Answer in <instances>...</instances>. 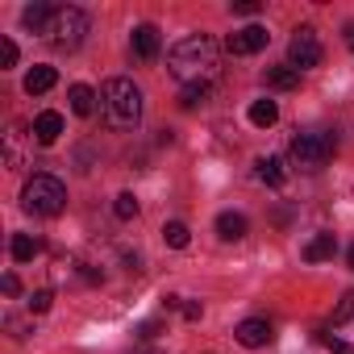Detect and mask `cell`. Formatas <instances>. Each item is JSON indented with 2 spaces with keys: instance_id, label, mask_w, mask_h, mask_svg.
Listing matches in <instances>:
<instances>
[{
  "instance_id": "obj_1",
  "label": "cell",
  "mask_w": 354,
  "mask_h": 354,
  "mask_svg": "<svg viewBox=\"0 0 354 354\" xmlns=\"http://www.w3.org/2000/svg\"><path fill=\"white\" fill-rule=\"evenodd\" d=\"M167 67H171L175 80H184V88L188 84H213L217 71H221V50L209 34H188L171 46Z\"/></svg>"
},
{
  "instance_id": "obj_2",
  "label": "cell",
  "mask_w": 354,
  "mask_h": 354,
  "mask_svg": "<svg viewBox=\"0 0 354 354\" xmlns=\"http://www.w3.org/2000/svg\"><path fill=\"white\" fill-rule=\"evenodd\" d=\"M100 117H104L109 129H133L142 121V92H138V84L125 80V75L104 80V88H100Z\"/></svg>"
},
{
  "instance_id": "obj_3",
  "label": "cell",
  "mask_w": 354,
  "mask_h": 354,
  "mask_svg": "<svg viewBox=\"0 0 354 354\" xmlns=\"http://www.w3.org/2000/svg\"><path fill=\"white\" fill-rule=\"evenodd\" d=\"M21 209L34 213V217H59L67 209V188L59 175H34V180L21 188Z\"/></svg>"
},
{
  "instance_id": "obj_4",
  "label": "cell",
  "mask_w": 354,
  "mask_h": 354,
  "mask_svg": "<svg viewBox=\"0 0 354 354\" xmlns=\"http://www.w3.org/2000/svg\"><path fill=\"white\" fill-rule=\"evenodd\" d=\"M88 34V13L75 9V5H55L50 9V21L42 30V42H50L55 50H75Z\"/></svg>"
},
{
  "instance_id": "obj_5",
  "label": "cell",
  "mask_w": 354,
  "mask_h": 354,
  "mask_svg": "<svg viewBox=\"0 0 354 354\" xmlns=\"http://www.w3.org/2000/svg\"><path fill=\"white\" fill-rule=\"evenodd\" d=\"M288 154H292V162H296L300 171H321V167L337 154V133H329V129H300V133L292 138Z\"/></svg>"
},
{
  "instance_id": "obj_6",
  "label": "cell",
  "mask_w": 354,
  "mask_h": 354,
  "mask_svg": "<svg viewBox=\"0 0 354 354\" xmlns=\"http://www.w3.org/2000/svg\"><path fill=\"white\" fill-rule=\"evenodd\" d=\"M321 38H317V30L313 26H296V34H292V42H288V63L296 67V71H308V67H317L321 63Z\"/></svg>"
},
{
  "instance_id": "obj_7",
  "label": "cell",
  "mask_w": 354,
  "mask_h": 354,
  "mask_svg": "<svg viewBox=\"0 0 354 354\" xmlns=\"http://www.w3.org/2000/svg\"><path fill=\"white\" fill-rule=\"evenodd\" d=\"M234 337H238L246 350H263V346L275 342V329H271V321H263V317H246V321L234 329Z\"/></svg>"
},
{
  "instance_id": "obj_8",
  "label": "cell",
  "mask_w": 354,
  "mask_h": 354,
  "mask_svg": "<svg viewBox=\"0 0 354 354\" xmlns=\"http://www.w3.org/2000/svg\"><path fill=\"white\" fill-rule=\"evenodd\" d=\"M267 42H271V34H267L263 26H246V30H238V34L225 38V50H230V55H259Z\"/></svg>"
},
{
  "instance_id": "obj_9",
  "label": "cell",
  "mask_w": 354,
  "mask_h": 354,
  "mask_svg": "<svg viewBox=\"0 0 354 354\" xmlns=\"http://www.w3.org/2000/svg\"><path fill=\"white\" fill-rule=\"evenodd\" d=\"M129 50H133V59H138V63H154V59H158V50H162L158 30H154V26H138V30H133V38H129Z\"/></svg>"
},
{
  "instance_id": "obj_10",
  "label": "cell",
  "mask_w": 354,
  "mask_h": 354,
  "mask_svg": "<svg viewBox=\"0 0 354 354\" xmlns=\"http://www.w3.org/2000/svg\"><path fill=\"white\" fill-rule=\"evenodd\" d=\"M30 142H34V133H26V125H9V133H5V162L13 171L26 167V146Z\"/></svg>"
},
{
  "instance_id": "obj_11",
  "label": "cell",
  "mask_w": 354,
  "mask_h": 354,
  "mask_svg": "<svg viewBox=\"0 0 354 354\" xmlns=\"http://www.w3.org/2000/svg\"><path fill=\"white\" fill-rule=\"evenodd\" d=\"M67 100H71V113H75V117H92V113H96V100H100V96H96V92H92L88 84H71Z\"/></svg>"
},
{
  "instance_id": "obj_12",
  "label": "cell",
  "mask_w": 354,
  "mask_h": 354,
  "mask_svg": "<svg viewBox=\"0 0 354 354\" xmlns=\"http://www.w3.org/2000/svg\"><path fill=\"white\" fill-rule=\"evenodd\" d=\"M59 133H63V117H59V113H38V121H34V138H38L42 146H55Z\"/></svg>"
},
{
  "instance_id": "obj_13",
  "label": "cell",
  "mask_w": 354,
  "mask_h": 354,
  "mask_svg": "<svg viewBox=\"0 0 354 354\" xmlns=\"http://www.w3.org/2000/svg\"><path fill=\"white\" fill-rule=\"evenodd\" d=\"M246 230H250V221H246L242 213H234V209L217 217V234H221L225 242H242V238H246Z\"/></svg>"
},
{
  "instance_id": "obj_14",
  "label": "cell",
  "mask_w": 354,
  "mask_h": 354,
  "mask_svg": "<svg viewBox=\"0 0 354 354\" xmlns=\"http://www.w3.org/2000/svg\"><path fill=\"white\" fill-rule=\"evenodd\" d=\"M9 250H13V263H34V259L42 254V238H34V234H13Z\"/></svg>"
},
{
  "instance_id": "obj_15",
  "label": "cell",
  "mask_w": 354,
  "mask_h": 354,
  "mask_svg": "<svg viewBox=\"0 0 354 354\" xmlns=\"http://www.w3.org/2000/svg\"><path fill=\"white\" fill-rule=\"evenodd\" d=\"M50 9H55V5H46V0H34V5H26V9H21V26H26V30H34V34H42V30H46V21H50Z\"/></svg>"
},
{
  "instance_id": "obj_16",
  "label": "cell",
  "mask_w": 354,
  "mask_h": 354,
  "mask_svg": "<svg viewBox=\"0 0 354 354\" xmlns=\"http://www.w3.org/2000/svg\"><path fill=\"white\" fill-rule=\"evenodd\" d=\"M300 84V71L292 67V63H283V67H267V88H275V92H292Z\"/></svg>"
},
{
  "instance_id": "obj_17",
  "label": "cell",
  "mask_w": 354,
  "mask_h": 354,
  "mask_svg": "<svg viewBox=\"0 0 354 354\" xmlns=\"http://www.w3.org/2000/svg\"><path fill=\"white\" fill-rule=\"evenodd\" d=\"M55 84H59V71H55V67H34V71L26 75V92H30V96H42V92H50Z\"/></svg>"
},
{
  "instance_id": "obj_18",
  "label": "cell",
  "mask_w": 354,
  "mask_h": 354,
  "mask_svg": "<svg viewBox=\"0 0 354 354\" xmlns=\"http://www.w3.org/2000/svg\"><path fill=\"white\" fill-rule=\"evenodd\" d=\"M246 117H250V125H259V129H271V125L279 121V104L263 96V100H254V104H250V113H246Z\"/></svg>"
},
{
  "instance_id": "obj_19",
  "label": "cell",
  "mask_w": 354,
  "mask_h": 354,
  "mask_svg": "<svg viewBox=\"0 0 354 354\" xmlns=\"http://www.w3.org/2000/svg\"><path fill=\"white\" fill-rule=\"evenodd\" d=\"M333 250H337V238H333V234H317V238L304 246V259H308V263H325V259H333Z\"/></svg>"
},
{
  "instance_id": "obj_20",
  "label": "cell",
  "mask_w": 354,
  "mask_h": 354,
  "mask_svg": "<svg viewBox=\"0 0 354 354\" xmlns=\"http://www.w3.org/2000/svg\"><path fill=\"white\" fill-rule=\"evenodd\" d=\"M259 180H263V184H271V188H279V184L288 180L283 158H259Z\"/></svg>"
},
{
  "instance_id": "obj_21",
  "label": "cell",
  "mask_w": 354,
  "mask_h": 354,
  "mask_svg": "<svg viewBox=\"0 0 354 354\" xmlns=\"http://www.w3.org/2000/svg\"><path fill=\"white\" fill-rule=\"evenodd\" d=\"M188 238H192V234H188V225H184V221H167V225H162V242H167L171 250H184V246H188Z\"/></svg>"
},
{
  "instance_id": "obj_22",
  "label": "cell",
  "mask_w": 354,
  "mask_h": 354,
  "mask_svg": "<svg viewBox=\"0 0 354 354\" xmlns=\"http://www.w3.org/2000/svg\"><path fill=\"white\" fill-rule=\"evenodd\" d=\"M209 96H213V84H188L184 96H180V104L184 109H196V104H209Z\"/></svg>"
},
{
  "instance_id": "obj_23",
  "label": "cell",
  "mask_w": 354,
  "mask_h": 354,
  "mask_svg": "<svg viewBox=\"0 0 354 354\" xmlns=\"http://www.w3.org/2000/svg\"><path fill=\"white\" fill-rule=\"evenodd\" d=\"M113 213H117V221H133V217H138V201H133V192H121L117 205H113Z\"/></svg>"
},
{
  "instance_id": "obj_24",
  "label": "cell",
  "mask_w": 354,
  "mask_h": 354,
  "mask_svg": "<svg viewBox=\"0 0 354 354\" xmlns=\"http://www.w3.org/2000/svg\"><path fill=\"white\" fill-rule=\"evenodd\" d=\"M346 321H354V292H346L333 308V325H346Z\"/></svg>"
},
{
  "instance_id": "obj_25",
  "label": "cell",
  "mask_w": 354,
  "mask_h": 354,
  "mask_svg": "<svg viewBox=\"0 0 354 354\" xmlns=\"http://www.w3.org/2000/svg\"><path fill=\"white\" fill-rule=\"evenodd\" d=\"M50 304H55V292H50V288H42V292L30 296V313H46Z\"/></svg>"
},
{
  "instance_id": "obj_26",
  "label": "cell",
  "mask_w": 354,
  "mask_h": 354,
  "mask_svg": "<svg viewBox=\"0 0 354 354\" xmlns=\"http://www.w3.org/2000/svg\"><path fill=\"white\" fill-rule=\"evenodd\" d=\"M13 63H17V46L9 38H0V71H9Z\"/></svg>"
},
{
  "instance_id": "obj_27",
  "label": "cell",
  "mask_w": 354,
  "mask_h": 354,
  "mask_svg": "<svg viewBox=\"0 0 354 354\" xmlns=\"http://www.w3.org/2000/svg\"><path fill=\"white\" fill-rule=\"evenodd\" d=\"M263 5H259V0H238V5H230V13H238V17H254Z\"/></svg>"
},
{
  "instance_id": "obj_28",
  "label": "cell",
  "mask_w": 354,
  "mask_h": 354,
  "mask_svg": "<svg viewBox=\"0 0 354 354\" xmlns=\"http://www.w3.org/2000/svg\"><path fill=\"white\" fill-rule=\"evenodd\" d=\"M158 333H162L158 321H142V325H138V337H142V342H150V337H158Z\"/></svg>"
},
{
  "instance_id": "obj_29",
  "label": "cell",
  "mask_w": 354,
  "mask_h": 354,
  "mask_svg": "<svg viewBox=\"0 0 354 354\" xmlns=\"http://www.w3.org/2000/svg\"><path fill=\"white\" fill-rule=\"evenodd\" d=\"M180 313H184L188 321H201V313H205V308H201V300H184V304H180Z\"/></svg>"
},
{
  "instance_id": "obj_30",
  "label": "cell",
  "mask_w": 354,
  "mask_h": 354,
  "mask_svg": "<svg viewBox=\"0 0 354 354\" xmlns=\"http://www.w3.org/2000/svg\"><path fill=\"white\" fill-rule=\"evenodd\" d=\"M0 288H5V296H17V292H21V279H17V275L9 271L5 279H0Z\"/></svg>"
},
{
  "instance_id": "obj_31",
  "label": "cell",
  "mask_w": 354,
  "mask_h": 354,
  "mask_svg": "<svg viewBox=\"0 0 354 354\" xmlns=\"http://www.w3.org/2000/svg\"><path fill=\"white\" fill-rule=\"evenodd\" d=\"M329 350H333V354H354V346H346V342H337V337L329 342Z\"/></svg>"
},
{
  "instance_id": "obj_32",
  "label": "cell",
  "mask_w": 354,
  "mask_h": 354,
  "mask_svg": "<svg viewBox=\"0 0 354 354\" xmlns=\"http://www.w3.org/2000/svg\"><path fill=\"white\" fill-rule=\"evenodd\" d=\"M133 354H162V350H158V346H138Z\"/></svg>"
},
{
  "instance_id": "obj_33",
  "label": "cell",
  "mask_w": 354,
  "mask_h": 354,
  "mask_svg": "<svg viewBox=\"0 0 354 354\" xmlns=\"http://www.w3.org/2000/svg\"><path fill=\"white\" fill-rule=\"evenodd\" d=\"M346 263H350V271H354V246H350V250H346Z\"/></svg>"
},
{
  "instance_id": "obj_34",
  "label": "cell",
  "mask_w": 354,
  "mask_h": 354,
  "mask_svg": "<svg viewBox=\"0 0 354 354\" xmlns=\"http://www.w3.org/2000/svg\"><path fill=\"white\" fill-rule=\"evenodd\" d=\"M346 38H350V50H354V26H350V30H346Z\"/></svg>"
}]
</instances>
